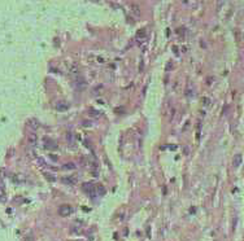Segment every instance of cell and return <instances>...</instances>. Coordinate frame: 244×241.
I'll use <instances>...</instances> for the list:
<instances>
[{
  "label": "cell",
  "instance_id": "8992f818",
  "mask_svg": "<svg viewBox=\"0 0 244 241\" xmlns=\"http://www.w3.org/2000/svg\"><path fill=\"white\" fill-rule=\"evenodd\" d=\"M83 187H85V191L87 193H90L91 196H95V187H94L92 184H83Z\"/></svg>",
  "mask_w": 244,
  "mask_h": 241
},
{
  "label": "cell",
  "instance_id": "6da1fadb",
  "mask_svg": "<svg viewBox=\"0 0 244 241\" xmlns=\"http://www.w3.org/2000/svg\"><path fill=\"white\" fill-rule=\"evenodd\" d=\"M71 211H73V209H71L70 205H61L59 207V214L61 217H68V215L71 214Z\"/></svg>",
  "mask_w": 244,
  "mask_h": 241
},
{
  "label": "cell",
  "instance_id": "9c48e42d",
  "mask_svg": "<svg viewBox=\"0 0 244 241\" xmlns=\"http://www.w3.org/2000/svg\"><path fill=\"white\" fill-rule=\"evenodd\" d=\"M240 163H242V154H236V156L234 157V161H232V165L235 166V167H239Z\"/></svg>",
  "mask_w": 244,
  "mask_h": 241
},
{
  "label": "cell",
  "instance_id": "52a82bcc",
  "mask_svg": "<svg viewBox=\"0 0 244 241\" xmlns=\"http://www.w3.org/2000/svg\"><path fill=\"white\" fill-rule=\"evenodd\" d=\"M62 183L64 184H68V185H74L76 184V179H74L73 176H64Z\"/></svg>",
  "mask_w": 244,
  "mask_h": 241
},
{
  "label": "cell",
  "instance_id": "5bb4252c",
  "mask_svg": "<svg viewBox=\"0 0 244 241\" xmlns=\"http://www.w3.org/2000/svg\"><path fill=\"white\" fill-rule=\"evenodd\" d=\"M85 126H91V122H85Z\"/></svg>",
  "mask_w": 244,
  "mask_h": 241
},
{
  "label": "cell",
  "instance_id": "ba28073f",
  "mask_svg": "<svg viewBox=\"0 0 244 241\" xmlns=\"http://www.w3.org/2000/svg\"><path fill=\"white\" fill-rule=\"evenodd\" d=\"M44 144H46V148H48V149H55L56 148V143L55 141H52V140H49V139H46L44 140Z\"/></svg>",
  "mask_w": 244,
  "mask_h": 241
},
{
  "label": "cell",
  "instance_id": "8fae6325",
  "mask_svg": "<svg viewBox=\"0 0 244 241\" xmlns=\"http://www.w3.org/2000/svg\"><path fill=\"white\" fill-rule=\"evenodd\" d=\"M64 168H65V170H74V168H76V165H74L73 162L65 163V165H64Z\"/></svg>",
  "mask_w": 244,
  "mask_h": 241
},
{
  "label": "cell",
  "instance_id": "5b68a950",
  "mask_svg": "<svg viewBox=\"0 0 244 241\" xmlns=\"http://www.w3.org/2000/svg\"><path fill=\"white\" fill-rule=\"evenodd\" d=\"M66 68H68V71L69 73H71V74H74V73H78V65H77V64H68V65H66Z\"/></svg>",
  "mask_w": 244,
  "mask_h": 241
},
{
  "label": "cell",
  "instance_id": "7c38bea8",
  "mask_svg": "<svg viewBox=\"0 0 244 241\" xmlns=\"http://www.w3.org/2000/svg\"><path fill=\"white\" fill-rule=\"evenodd\" d=\"M46 178L48 179L49 182H55V180H56V178H53V175H52V174H46Z\"/></svg>",
  "mask_w": 244,
  "mask_h": 241
},
{
  "label": "cell",
  "instance_id": "277c9868",
  "mask_svg": "<svg viewBox=\"0 0 244 241\" xmlns=\"http://www.w3.org/2000/svg\"><path fill=\"white\" fill-rule=\"evenodd\" d=\"M130 10H131L132 15L140 16V7L138 4H134V3H131V4H130Z\"/></svg>",
  "mask_w": 244,
  "mask_h": 241
},
{
  "label": "cell",
  "instance_id": "7a4b0ae2",
  "mask_svg": "<svg viewBox=\"0 0 244 241\" xmlns=\"http://www.w3.org/2000/svg\"><path fill=\"white\" fill-rule=\"evenodd\" d=\"M27 143H29L31 146H35L38 144V135L34 134V132L29 134V136H27Z\"/></svg>",
  "mask_w": 244,
  "mask_h": 241
},
{
  "label": "cell",
  "instance_id": "30bf717a",
  "mask_svg": "<svg viewBox=\"0 0 244 241\" xmlns=\"http://www.w3.org/2000/svg\"><path fill=\"white\" fill-rule=\"evenodd\" d=\"M146 37H147V30L146 29H142V30H139V31L137 32V38H138V39H144Z\"/></svg>",
  "mask_w": 244,
  "mask_h": 241
},
{
  "label": "cell",
  "instance_id": "4fadbf2b",
  "mask_svg": "<svg viewBox=\"0 0 244 241\" xmlns=\"http://www.w3.org/2000/svg\"><path fill=\"white\" fill-rule=\"evenodd\" d=\"M203 101L205 102V105H209V99H207V97H203Z\"/></svg>",
  "mask_w": 244,
  "mask_h": 241
},
{
  "label": "cell",
  "instance_id": "3957f363",
  "mask_svg": "<svg viewBox=\"0 0 244 241\" xmlns=\"http://www.w3.org/2000/svg\"><path fill=\"white\" fill-rule=\"evenodd\" d=\"M56 109L60 110V112H64V110H68L69 109V104L66 101H59L56 105Z\"/></svg>",
  "mask_w": 244,
  "mask_h": 241
}]
</instances>
